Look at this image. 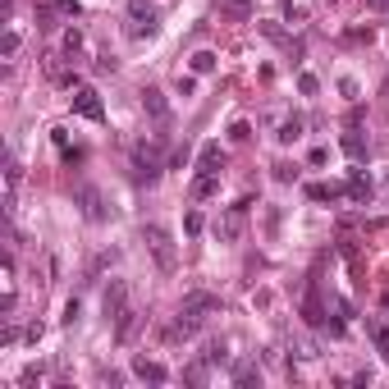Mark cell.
<instances>
[{
    "label": "cell",
    "mask_w": 389,
    "mask_h": 389,
    "mask_svg": "<svg viewBox=\"0 0 389 389\" xmlns=\"http://www.w3.org/2000/svg\"><path fill=\"white\" fill-rule=\"evenodd\" d=\"M216 311H225V303H220L216 294H188L179 303V316L165 325V339H170V344L174 339H192L202 325H207V316H216Z\"/></svg>",
    "instance_id": "cell-1"
},
{
    "label": "cell",
    "mask_w": 389,
    "mask_h": 389,
    "mask_svg": "<svg viewBox=\"0 0 389 389\" xmlns=\"http://www.w3.org/2000/svg\"><path fill=\"white\" fill-rule=\"evenodd\" d=\"M142 243H147V252L156 257V266H161L165 275L179 266V252H174V238H170L165 225H142Z\"/></svg>",
    "instance_id": "cell-2"
},
{
    "label": "cell",
    "mask_w": 389,
    "mask_h": 389,
    "mask_svg": "<svg viewBox=\"0 0 389 389\" xmlns=\"http://www.w3.org/2000/svg\"><path fill=\"white\" fill-rule=\"evenodd\" d=\"M74 202L83 207V216L92 220V225H101V220L110 216V211H105V197H101V188H96V183H78V188H74Z\"/></svg>",
    "instance_id": "cell-3"
},
{
    "label": "cell",
    "mask_w": 389,
    "mask_h": 389,
    "mask_svg": "<svg viewBox=\"0 0 389 389\" xmlns=\"http://www.w3.org/2000/svg\"><path fill=\"white\" fill-rule=\"evenodd\" d=\"M69 105H74V115H83V120H92V124L105 120V105H101V96H96L92 87H74Z\"/></svg>",
    "instance_id": "cell-4"
},
{
    "label": "cell",
    "mask_w": 389,
    "mask_h": 389,
    "mask_svg": "<svg viewBox=\"0 0 389 389\" xmlns=\"http://www.w3.org/2000/svg\"><path fill=\"white\" fill-rule=\"evenodd\" d=\"M133 179L138 183L161 179V156H156V147H133Z\"/></svg>",
    "instance_id": "cell-5"
},
{
    "label": "cell",
    "mask_w": 389,
    "mask_h": 389,
    "mask_svg": "<svg viewBox=\"0 0 389 389\" xmlns=\"http://www.w3.org/2000/svg\"><path fill=\"white\" fill-rule=\"evenodd\" d=\"M129 18H133V28L129 33L133 37H156V5H147V0H129Z\"/></svg>",
    "instance_id": "cell-6"
},
{
    "label": "cell",
    "mask_w": 389,
    "mask_h": 389,
    "mask_svg": "<svg viewBox=\"0 0 389 389\" xmlns=\"http://www.w3.org/2000/svg\"><path fill=\"white\" fill-rule=\"evenodd\" d=\"M248 207H252V197H243L238 207H229V216L220 220V229H216V233H220L225 243H229V238H238V233H243V220H248Z\"/></svg>",
    "instance_id": "cell-7"
},
{
    "label": "cell",
    "mask_w": 389,
    "mask_h": 389,
    "mask_svg": "<svg viewBox=\"0 0 389 389\" xmlns=\"http://www.w3.org/2000/svg\"><path fill=\"white\" fill-rule=\"evenodd\" d=\"M101 307H105V316H110V320H120L124 311H129V289H124V279H115V284L105 289Z\"/></svg>",
    "instance_id": "cell-8"
},
{
    "label": "cell",
    "mask_w": 389,
    "mask_h": 389,
    "mask_svg": "<svg viewBox=\"0 0 389 389\" xmlns=\"http://www.w3.org/2000/svg\"><path fill=\"white\" fill-rule=\"evenodd\" d=\"M229 165V151L220 147V142H207V147H202V156H197V170H211V174H220Z\"/></svg>",
    "instance_id": "cell-9"
},
{
    "label": "cell",
    "mask_w": 389,
    "mask_h": 389,
    "mask_svg": "<svg viewBox=\"0 0 389 389\" xmlns=\"http://www.w3.org/2000/svg\"><path fill=\"white\" fill-rule=\"evenodd\" d=\"M252 9H257V0H216V14L220 18H233V23L252 18Z\"/></svg>",
    "instance_id": "cell-10"
},
{
    "label": "cell",
    "mask_w": 389,
    "mask_h": 389,
    "mask_svg": "<svg viewBox=\"0 0 389 389\" xmlns=\"http://www.w3.org/2000/svg\"><path fill=\"white\" fill-rule=\"evenodd\" d=\"M192 202H207V197H216V192H220V174H211V170H202L197 174V179H192Z\"/></svg>",
    "instance_id": "cell-11"
},
{
    "label": "cell",
    "mask_w": 389,
    "mask_h": 389,
    "mask_svg": "<svg viewBox=\"0 0 389 389\" xmlns=\"http://www.w3.org/2000/svg\"><path fill=\"white\" fill-rule=\"evenodd\" d=\"M133 376H138V381H151V385L170 381V371H165L161 362H147V357H133Z\"/></svg>",
    "instance_id": "cell-12"
},
{
    "label": "cell",
    "mask_w": 389,
    "mask_h": 389,
    "mask_svg": "<svg viewBox=\"0 0 389 389\" xmlns=\"http://www.w3.org/2000/svg\"><path fill=\"white\" fill-rule=\"evenodd\" d=\"M339 147H344V156H348V161H366V138L353 129V124H348V133L339 138Z\"/></svg>",
    "instance_id": "cell-13"
},
{
    "label": "cell",
    "mask_w": 389,
    "mask_h": 389,
    "mask_svg": "<svg viewBox=\"0 0 389 389\" xmlns=\"http://www.w3.org/2000/svg\"><path fill=\"white\" fill-rule=\"evenodd\" d=\"M348 197H353L357 207H366V202H371V179H366L362 170H353V174H348Z\"/></svg>",
    "instance_id": "cell-14"
},
{
    "label": "cell",
    "mask_w": 389,
    "mask_h": 389,
    "mask_svg": "<svg viewBox=\"0 0 389 389\" xmlns=\"http://www.w3.org/2000/svg\"><path fill=\"white\" fill-rule=\"evenodd\" d=\"M142 105H147L151 120H170V101H165V92H156V87L142 92Z\"/></svg>",
    "instance_id": "cell-15"
},
{
    "label": "cell",
    "mask_w": 389,
    "mask_h": 389,
    "mask_svg": "<svg viewBox=\"0 0 389 389\" xmlns=\"http://www.w3.org/2000/svg\"><path fill=\"white\" fill-rule=\"evenodd\" d=\"M18 179H23V165L9 156V165H5V207L14 211V188H18Z\"/></svg>",
    "instance_id": "cell-16"
},
{
    "label": "cell",
    "mask_w": 389,
    "mask_h": 389,
    "mask_svg": "<svg viewBox=\"0 0 389 389\" xmlns=\"http://www.w3.org/2000/svg\"><path fill=\"white\" fill-rule=\"evenodd\" d=\"M348 188H339V183H307V197L311 202H335V197H344Z\"/></svg>",
    "instance_id": "cell-17"
},
{
    "label": "cell",
    "mask_w": 389,
    "mask_h": 389,
    "mask_svg": "<svg viewBox=\"0 0 389 389\" xmlns=\"http://www.w3.org/2000/svg\"><path fill=\"white\" fill-rule=\"evenodd\" d=\"M133 330H138V311L129 307L120 320H115V339H120V344H129V339H133Z\"/></svg>",
    "instance_id": "cell-18"
},
{
    "label": "cell",
    "mask_w": 389,
    "mask_h": 389,
    "mask_svg": "<svg viewBox=\"0 0 389 389\" xmlns=\"http://www.w3.org/2000/svg\"><path fill=\"white\" fill-rule=\"evenodd\" d=\"M366 335H371V344L381 348V357L389 362V325H381V320H371V325H366Z\"/></svg>",
    "instance_id": "cell-19"
},
{
    "label": "cell",
    "mask_w": 389,
    "mask_h": 389,
    "mask_svg": "<svg viewBox=\"0 0 389 389\" xmlns=\"http://www.w3.org/2000/svg\"><path fill=\"white\" fill-rule=\"evenodd\" d=\"M233 385H261V366L238 362V366H233Z\"/></svg>",
    "instance_id": "cell-20"
},
{
    "label": "cell",
    "mask_w": 389,
    "mask_h": 389,
    "mask_svg": "<svg viewBox=\"0 0 389 389\" xmlns=\"http://www.w3.org/2000/svg\"><path fill=\"white\" fill-rule=\"evenodd\" d=\"M275 138L284 142V147H289V142H298V138H303V120H298V115H294V120H284V124H279V133H275Z\"/></svg>",
    "instance_id": "cell-21"
},
{
    "label": "cell",
    "mask_w": 389,
    "mask_h": 389,
    "mask_svg": "<svg viewBox=\"0 0 389 389\" xmlns=\"http://www.w3.org/2000/svg\"><path fill=\"white\" fill-rule=\"evenodd\" d=\"M216 60H220L216 51H197L192 55V74H216Z\"/></svg>",
    "instance_id": "cell-22"
},
{
    "label": "cell",
    "mask_w": 389,
    "mask_h": 389,
    "mask_svg": "<svg viewBox=\"0 0 389 389\" xmlns=\"http://www.w3.org/2000/svg\"><path fill=\"white\" fill-rule=\"evenodd\" d=\"M202 229H207V220H202V211H188V216H183V233H188V238H197Z\"/></svg>",
    "instance_id": "cell-23"
},
{
    "label": "cell",
    "mask_w": 389,
    "mask_h": 389,
    "mask_svg": "<svg viewBox=\"0 0 389 389\" xmlns=\"http://www.w3.org/2000/svg\"><path fill=\"white\" fill-rule=\"evenodd\" d=\"M78 51H83V33L69 28V33H64V55H78Z\"/></svg>",
    "instance_id": "cell-24"
},
{
    "label": "cell",
    "mask_w": 389,
    "mask_h": 389,
    "mask_svg": "<svg viewBox=\"0 0 389 389\" xmlns=\"http://www.w3.org/2000/svg\"><path fill=\"white\" fill-rule=\"evenodd\" d=\"M174 92H179V96H192V92H197V78H192V74H179V83H174Z\"/></svg>",
    "instance_id": "cell-25"
},
{
    "label": "cell",
    "mask_w": 389,
    "mask_h": 389,
    "mask_svg": "<svg viewBox=\"0 0 389 389\" xmlns=\"http://www.w3.org/2000/svg\"><path fill=\"white\" fill-rule=\"evenodd\" d=\"M298 92H303V96H316V92H320L316 74H303V78H298Z\"/></svg>",
    "instance_id": "cell-26"
},
{
    "label": "cell",
    "mask_w": 389,
    "mask_h": 389,
    "mask_svg": "<svg viewBox=\"0 0 389 389\" xmlns=\"http://www.w3.org/2000/svg\"><path fill=\"white\" fill-rule=\"evenodd\" d=\"M18 42H23V37L9 28V33H5V60H14V55H18Z\"/></svg>",
    "instance_id": "cell-27"
},
{
    "label": "cell",
    "mask_w": 389,
    "mask_h": 389,
    "mask_svg": "<svg viewBox=\"0 0 389 389\" xmlns=\"http://www.w3.org/2000/svg\"><path fill=\"white\" fill-rule=\"evenodd\" d=\"M51 5L60 9V14H69V18H78V14H83V5H78V0H51Z\"/></svg>",
    "instance_id": "cell-28"
},
{
    "label": "cell",
    "mask_w": 389,
    "mask_h": 389,
    "mask_svg": "<svg viewBox=\"0 0 389 389\" xmlns=\"http://www.w3.org/2000/svg\"><path fill=\"white\" fill-rule=\"evenodd\" d=\"M275 179H279V183H294V179H298V170H294V165H279Z\"/></svg>",
    "instance_id": "cell-29"
},
{
    "label": "cell",
    "mask_w": 389,
    "mask_h": 389,
    "mask_svg": "<svg viewBox=\"0 0 389 389\" xmlns=\"http://www.w3.org/2000/svg\"><path fill=\"white\" fill-rule=\"evenodd\" d=\"M78 311H83V307H78V298H69V307H64V325H74Z\"/></svg>",
    "instance_id": "cell-30"
},
{
    "label": "cell",
    "mask_w": 389,
    "mask_h": 389,
    "mask_svg": "<svg viewBox=\"0 0 389 389\" xmlns=\"http://www.w3.org/2000/svg\"><path fill=\"white\" fill-rule=\"evenodd\" d=\"M229 138H233V142H248V138H252V129H248V124H233Z\"/></svg>",
    "instance_id": "cell-31"
},
{
    "label": "cell",
    "mask_w": 389,
    "mask_h": 389,
    "mask_svg": "<svg viewBox=\"0 0 389 389\" xmlns=\"http://www.w3.org/2000/svg\"><path fill=\"white\" fill-rule=\"evenodd\" d=\"M366 9H389V0H366Z\"/></svg>",
    "instance_id": "cell-32"
},
{
    "label": "cell",
    "mask_w": 389,
    "mask_h": 389,
    "mask_svg": "<svg viewBox=\"0 0 389 389\" xmlns=\"http://www.w3.org/2000/svg\"><path fill=\"white\" fill-rule=\"evenodd\" d=\"M385 311H389V294H385Z\"/></svg>",
    "instance_id": "cell-33"
}]
</instances>
